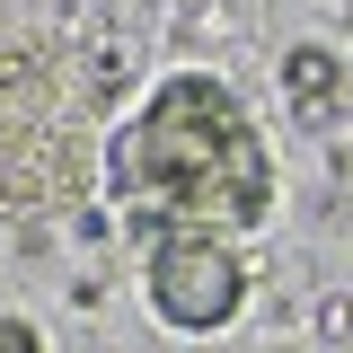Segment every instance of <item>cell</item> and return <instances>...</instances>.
Listing matches in <instances>:
<instances>
[{
    "instance_id": "1",
    "label": "cell",
    "mask_w": 353,
    "mask_h": 353,
    "mask_svg": "<svg viewBox=\"0 0 353 353\" xmlns=\"http://www.w3.org/2000/svg\"><path fill=\"white\" fill-rule=\"evenodd\" d=\"M230 301H239V274H230L221 248H203V239L159 248V309H168V318H185V327H221Z\"/></svg>"
}]
</instances>
